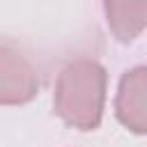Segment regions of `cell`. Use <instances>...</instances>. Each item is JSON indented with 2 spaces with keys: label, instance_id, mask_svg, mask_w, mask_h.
Listing matches in <instances>:
<instances>
[{
  "label": "cell",
  "instance_id": "3",
  "mask_svg": "<svg viewBox=\"0 0 147 147\" xmlns=\"http://www.w3.org/2000/svg\"><path fill=\"white\" fill-rule=\"evenodd\" d=\"M145 83L147 71L145 67H136L122 76L119 92H117V117L119 122L131 129L133 133H145L147 119H145Z\"/></svg>",
  "mask_w": 147,
  "mask_h": 147
},
{
  "label": "cell",
  "instance_id": "4",
  "mask_svg": "<svg viewBox=\"0 0 147 147\" xmlns=\"http://www.w3.org/2000/svg\"><path fill=\"white\" fill-rule=\"evenodd\" d=\"M108 25L119 41H131L145 28L147 21V2H106L103 5Z\"/></svg>",
  "mask_w": 147,
  "mask_h": 147
},
{
  "label": "cell",
  "instance_id": "2",
  "mask_svg": "<svg viewBox=\"0 0 147 147\" xmlns=\"http://www.w3.org/2000/svg\"><path fill=\"white\" fill-rule=\"evenodd\" d=\"M39 92V78L32 62L9 48L0 46V103H28Z\"/></svg>",
  "mask_w": 147,
  "mask_h": 147
},
{
  "label": "cell",
  "instance_id": "1",
  "mask_svg": "<svg viewBox=\"0 0 147 147\" xmlns=\"http://www.w3.org/2000/svg\"><path fill=\"white\" fill-rule=\"evenodd\" d=\"M106 69L87 57L67 64L55 85V113L74 129L92 131L101 122Z\"/></svg>",
  "mask_w": 147,
  "mask_h": 147
}]
</instances>
